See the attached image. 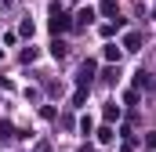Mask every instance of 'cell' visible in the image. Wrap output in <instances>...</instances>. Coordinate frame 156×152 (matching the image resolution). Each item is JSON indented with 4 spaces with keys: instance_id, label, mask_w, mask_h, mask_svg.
Instances as JSON below:
<instances>
[{
    "instance_id": "5b68a950",
    "label": "cell",
    "mask_w": 156,
    "mask_h": 152,
    "mask_svg": "<svg viewBox=\"0 0 156 152\" xmlns=\"http://www.w3.org/2000/svg\"><path fill=\"white\" fill-rule=\"evenodd\" d=\"M91 73H94V62H83V69H80V83H87Z\"/></svg>"
},
{
    "instance_id": "ba28073f",
    "label": "cell",
    "mask_w": 156,
    "mask_h": 152,
    "mask_svg": "<svg viewBox=\"0 0 156 152\" xmlns=\"http://www.w3.org/2000/svg\"><path fill=\"white\" fill-rule=\"evenodd\" d=\"M91 127H94V119H91V116H83V119H80V130H83V134H91Z\"/></svg>"
},
{
    "instance_id": "52a82bcc",
    "label": "cell",
    "mask_w": 156,
    "mask_h": 152,
    "mask_svg": "<svg viewBox=\"0 0 156 152\" xmlns=\"http://www.w3.org/2000/svg\"><path fill=\"white\" fill-rule=\"evenodd\" d=\"M76 18H80V26H87V22H91V18H94V11H91V7H83V11H80Z\"/></svg>"
},
{
    "instance_id": "3957f363",
    "label": "cell",
    "mask_w": 156,
    "mask_h": 152,
    "mask_svg": "<svg viewBox=\"0 0 156 152\" xmlns=\"http://www.w3.org/2000/svg\"><path fill=\"white\" fill-rule=\"evenodd\" d=\"M105 62H120V47L116 43H105Z\"/></svg>"
},
{
    "instance_id": "277c9868",
    "label": "cell",
    "mask_w": 156,
    "mask_h": 152,
    "mask_svg": "<svg viewBox=\"0 0 156 152\" xmlns=\"http://www.w3.org/2000/svg\"><path fill=\"white\" fill-rule=\"evenodd\" d=\"M113 138H116V134H113V127H102V130H98V141H102V145H109Z\"/></svg>"
},
{
    "instance_id": "6da1fadb",
    "label": "cell",
    "mask_w": 156,
    "mask_h": 152,
    "mask_svg": "<svg viewBox=\"0 0 156 152\" xmlns=\"http://www.w3.org/2000/svg\"><path fill=\"white\" fill-rule=\"evenodd\" d=\"M51 29L55 33H62V29H69V15L58 7V4H51Z\"/></svg>"
},
{
    "instance_id": "9c48e42d",
    "label": "cell",
    "mask_w": 156,
    "mask_h": 152,
    "mask_svg": "<svg viewBox=\"0 0 156 152\" xmlns=\"http://www.w3.org/2000/svg\"><path fill=\"white\" fill-rule=\"evenodd\" d=\"M37 152H51V149H47V145H37Z\"/></svg>"
},
{
    "instance_id": "8992f818",
    "label": "cell",
    "mask_w": 156,
    "mask_h": 152,
    "mask_svg": "<svg viewBox=\"0 0 156 152\" xmlns=\"http://www.w3.org/2000/svg\"><path fill=\"white\" fill-rule=\"evenodd\" d=\"M105 119H120V105H116V102L105 105Z\"/></svg>"
},
{
    "instance_id": "7a4b0ae2",
    "label": "cell",
    "mask_w": 156,
    "mask_h": 152,
    "mask_svg": "<svg viewBox=\"0 0 156 152\" xmlns=\"http://www.w3.org/2000/svg\"><path fill=\"white\" fill-rule=\"evenodd\" d=\"M138 43H142L138 33H127V36H123V47H127V51H138Z\"/></svg>"
}]
</instances>
